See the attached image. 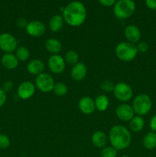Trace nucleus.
Instances as JSON below:
<instances>
[{
    "label": "nucleus",
    "instance_id": "nucleus-1",
    "mask_svg": "<svg viewBox=\"0 0 156 157\" xmlns=\"http://www.w3.org/2000/svg\"><path fill=\"white\" fill-rule=\"evenodd\" d=\"M61 15L69 26L80 27L86 21L87 9L81 2L73 1L64 8Z\"/></svg>",
    "mask_w": 156,
    "mask_h": 157
},
{
    "label": "nucleus",
    "instance_id": "nucleus-2",
    "mask_svg": "<svg viewBox=\"0 0 156 157\" xmlns=\"http://www.w3.org/2000/svg\"><path fill=\"white\" fill-rule=\"evenodd\" d=\"M108 138L110 146L118 151L127 149L132 143V134L129 129L120 124L111 127Z\"/></svg>",
    "mask_w": 156,
    "mask_h": 157
},
{
    "label": "nucleus",
    "instance_id": "nucleus-3",
    "mask_svg": "<svg viewBox=\"0 0 156 157\" xmlns=\"http://www.w3.org/2000/svg\"><path fill=\"white\" fill-rule=\"evenodd\" d=\"M138 53L136 44L128 41L119 42L115 48V54L117 58L123 62L132 61L136 58Z\"/></svg>",
    "mask_w": 156,
    "mask_h": 157
},
{
    "label": "nucleus",
    "instance_id": "nucleus-4",
    "mask_svg": "<svg viewBox=\"0 0 156 157\" xmlns=\"http://www.w3.org/2000/svg\"><path fill=\"white\" fill-rule=\"evenodd\" d=\"M136 10L133 0H118L113 6V14L118 19L125 20L130 18Z\"/></svg>",
    "mask_w": 156,
    "mask_h": 157
},
{
    "label": "nucleus",
    "instance_id": "nucleus-5",
    "mask_svg": "<svg viewBox=\"0 0 156 157\" xmlns=\"http://www.w3.org/2000/svg\"><path fill=\"white\" fill-rule=\"evenodd\" d=\"M132 107L136 115L143 117L148 114L151 110L152 107V101L148 94H140L134 98Z\"/></svg>",
    "mask_w": 156,
    "mask_h": 157
},
{
    "label": "nucleus",
    "instance_id": "nucleus-6",
    "mask_svg": "<svg viewBox=\"0 0 156 157\" xmlns=\"http://www.w3.org/2000/svg\"><path fill=\"white\" fill-rule=\"evenodd\" d=\"M55 81L53 77L48 73L43 72L36 76L35 80V85L38 90L42 93H50L53 91Z\"/></svg>",
    "mask_w": 156,
    "mask_h": 157
},
{
    "label": "nucleus",
    "instance_id": "nucleus-7",
    "mask_svg": "<svg viewBox=\"0 0 156 157\" xmlns=\"http://www.w3.org/2000/svg\"><path fill=\"white\" fill-rule=\"evenodd\" d=\"M113 94L115 98L122 103L128 102L133 98L132 88L125 82H119L115 84Z\"/></svg>",
    "mask_w": 156,
    "mask_h": 157
},
{
    "label": "nucleus",
    "instance_id": "nucleus-8",
    "mask_svg": "<svg viewBox=\"0 0 156 157\" xmlns=\"http://www.w3.org/2000/svg\"><path fill=\"white\" fill-rule=\"evenodd\" d=\"M18 47V41L13 35L8 32L0 35V49L5 53H13Z\"/></svg>",
    "mask_w": 156,
    "mask_h": 157
},
{
    "label": "nucleus",
    "instance_id": "nucleus-9",
    "mask_svg": "<svg viewBox=\"0 0 156 157\" xmlns=\"http://www.w3.org/2000/svg\"><path fill=\"white\" fill-rule=\"evenodd\" d=\"M47 66L51 73L60 75L66 68V62L64 57L60 55H51L47 60Z\"/></svg>",
    "mask_w": 156,
    "mask_h": 157
},
{
    "label": "nucleus",
    "instance_id": "nucleus-10",
    "mask_svg": "<svg viewBox=\"0 0 156 157\" xmlns=\"http://www.w3.org/2000/svg\"><path fill=\"white\" fill-rule=\"evenodd\" d=\"M36 91V87L32 81H24L18 85L17 94L21 100H28L34 96Z\"/></svg>",
    "mask_w": 156,
    "mask_h": 157
},
{
    "label": "nucleus",
    "instance_id": "nucleus-11",
    "mask_svg": "<svg viewBox=\"0 0 156 157\" xmlns=\"http://www.w3.org/2000/svg\"><path fill=\"white\" fill-rule=\"evenodd\" d=\"M28 35L33 38H40L46 32V26L42 21L34 20L28 23L25 28Z\"/></svg>",
    "mask_w": 156,
    "mask_h": 157
},
{
    "label": "nucleus",
    "instance_id": "nucleus-12",
    "mask_svg": "<svg viewBox=\"0 0 156 157\" xmlns=\"http://www.w3.org/2000/svg\"><path fill=\"white\" fill-rule=\"evenodd\" d=\"M116 114L120 121H124V122H129L134 117L136 113L132 105L127 103H122L116 107Z\"/></svg>",
    "mask_w": 156,
    "mask_h": 157
},
{
    "label": "nucleus",
    "instance_id": "nucleus-13",
    "mask_svg": "<svg viewBox=\"0 0 156 157\" xmlns=\"http://www.w3.org/2000/svg\"><path fill=\"white\" fill-rule=\"evenodd\" d=\"M124 36L127 41L136 44L140 41L142 33L138 26L135 25H128L124 30Z\"/></svg>",
    "mask_w": 156,
    "mask_h": 157
},
{
    "label": "nucleus",
    "instance_id": "nucleus-14",
    "mask_svg": "<svg viewBox=\"0 0 156 157\" xmlns=\"http://www.w3.org/2000/svg\"><path fill=\"white\" fill-rule=\"evenodd\" d=\"M78 108L84 114H92L96 110L94 100L89 96L82 97L78 101Z\"/></svg>",
    "mask_w": 156,
    "mask_h": 157
},
{
    "label": "nucleus",
    "instance_id": "nucleus-15",
    "mask_svg": "<svg viewBox=\"0 0 156 157\" xmlns=\"http://www.w3.org/2000/svg\"><path fill=\"white\" fill-rule=\"evenodd\" d=\"M87 75V67L84 63L78 62L72 66L70 70V77L74 81H81L85 79Z\"/></svg>",
    "mask_w": 156,
    "mask_h": 157
},
{
    "label": "nucleus",
    "instance_id": "nucleus-16",
    "mask_svg": "<svg viewBox=\"0 0 156 157\" xmlns=\"http://www.w3.org/2000/svg\"><path fill=\"white\" fill-rule=\"evenodd\" d=\"M45 68V64L44 61L41 59H32L28 62L26 65V70L28 73L34 76H38L40 74L43 73Z\"/></svg>",
    "mask_w": 156,
    "mask_h": 157
},
{
    "label": "nucleus",
    "instance_id": "nucleus-17",
    "mask_svg": "<svg viewBox=\"0 0 156 157\" xmlns=\"http://www.w3.org/2000/svg\"><path fill=\"white\" fill-rule=\"evenodd\" d=\"M1 64L7 70H14L19 64V61L14 53H4L1 58Z\"/></svg>",
    "mask_w": 156,
    "mask_h": 157
},
{
    "label": "nucleus",
    "instance_id": "nucleus-18",
    "mask_svg": "<svg viewBox=\"0 0 156 157\" xmlns=\"http://www.w3.org/2000/svg\"><path fill=\"white\" fill-rule=\"evenodd\" d=\"M109 138L106 133L101 130H97L93 133L91 136V142L95 147L102 149L106 147Z\"/></svg>",
    "mask_w": 156,
    "mask_h": 157
},
{
    "label": "nucleus",
    "instance_id": "nucleus-19",
    "mask_svg": "<svg viewBox=\"0 0 156 157\" xmlns=\"http://www.w3.org/2000/svg\"><path fill=\"white\" fill-rule=\"evenodd\" d=\"M44 47L46 51L51 55H59L63 48L61 41L54 38H50L46 40Z\"/></svg>",
    "mask_w": 156,
    "mask_h": 157
},
{
    "label": "nucleus",
    "instance_id": "nucleus-20",
    "mask_svg": "<svg viewBox=\"0 0 156 157\" xmlns=\"http://www.w3.org/2000/svg\"><path fill=\"white\" fill-rule=\"evenodd\" d=\"M64 20L61 15H54L50 18L48 21V27L50 32L54 33L59 32L64 27Z\"/></svg>",
    "mask_w": 156,
    "mask_h": 157
},
{
    "label": "nucleus",
    "instance_id": "nucleus-21",
    "mask_svg": "<svg viewBox=\"0 0 156 157\" xmlns=\"http://www.w3.org/2000/svg\"><path fill=\"white\" fill-rule=\"evenodd\" d=\"M145 127V120L142 117L135 115L134 117L128 122L129 130L133 133H139L142 131Z\"/></svg>",
    "mask_w": 156,
    "mask_h": 157
},
{
    "label": "nucleus",
    "instance_id": "nucleus-22",
    "mask_svg": "<svg viewBox=\"0 0 156 157\" xmlns=\"http://www.w3.org/2000/svg\"><path fill=\"white\" fill-rule=\"evenodd\" d=\"M96 110L98 111L104 112L108 109L110 106V99L105 94H99L94 100Z\"/></svg>",
    "mask_w": 156,
    "mask_h": 157
},
{
    "label": "nucleus",
    "instance_id": "nucleus-23",
    "mask_svg": "<svg viewBox=\"0 0 156 157\" xmlns=\"http://www.w3.org/2000/svg\"><path fill=\"white\" fill-rule=\"evenodd\" d=\"M142 144L145 149L148 150H154L156 148V133L148 132L145 135L142 140Z\"/></svg>",
    "mask_w": 156,
    "mask_h": 157
},
{
    "label": "nucleus",
    "instance_id": "nucleus-24",
    "mask_svg": "<svg viewBox=\"0 0 156 157\" xmlns=\"http://www.w3.org/2000/svg\"><path fill=\"white\" fill-rule=\"evenodd\" d=\"M15 56L17 57L18 60L20 61H27L30 58V52L28 48L25 46H19L17 48L15 52Z\"/></svg>",
    "mask_w": 156,
    "mask_h": 157
},
{
    "label": "nucleus",
    "instance_id": "nucleus-25",
    "mask_svg": "<svg viewBox=\"0 0 156 157\" xmlns=\"http://www.w3.org/2000/svg\"><path fill=\"white\" fill-rule=\"evenodd\" d=\"M64 61L66 64H68L70 65L73 66L74 64H77L79 62V54L73 50H69L68 52H66L65 55L64 57Z\"/></svg>",
    "mask_w": 156,
    "mask_h": 157
},
{
    "label": "nucleus",
    "instance_id": "nucleus-26",
    "mask_svg": "<svg viewBox=\"0 0 156 157\" xmlns=\"http://www.w3.org/2000/svg\"><path fill=\"white\" fill-rule=\"evenodd\" d=\"M68 91V88L66 84L64 82H58L55 83L54 87L53 92L56 96L61 98V97L65 96Z\"/></svg>",
    "mask_w": 156,
    "mask_h": 157
},
{
    "label": "nucleus",
    "instance_id": "nucleus-27",
    "mask_svg": "<svg viewBox=\"0 0 156 157\" xmlns=\"http://www.w3.org/2000/svg\"><path fill=\"white\" fill-rule=\"evenodd\" d=\"M118 154V150H116L112 146H106L102 149L100 153L101 157H116Z\"/></svg>",
    "mask_w": 156,
    "mask_h": 157
},
{
    "label": "nucleus",
    "instance_id": "nucleus-28",
    "mask_svg": "<svg viewBox=\"0 0 156 157\" xmlns=\"http://www.w3.org/2000/svg\"><path fill=\"white\" fill-rule=\"evenodd\" d=\"M115 84L111 81H104L100 84V89L105 93H113Z\"/></svg>",
    "mask_w": 156,
    "mask_h": 157
},
{
    "label": "nucleus",
    "instance_id": "nucleus-29",
    "mask_svg": "<svg viewBox=\"0 0 156 157\" xmlns=\"http://www.w3.org/2000/svg\"><path fill=\"white\" fill-rule=\"evenodd\" d=\"M11 141L9 136L4 133H0V149L6 150L10 146Z\"/></svg>",
    "mask_w": 156,
    "mask_h": 157
},
{
    "label": "nucleus",
    "instance_id": "nucleus-30",
    "mask_svg": "<svg viewBox=\"0 0 156 157\" xmlns=\"http://www.w3.org/2000/svg\"><path fill=\"white\" fill-rule=\"evenodd\" d=\"M136 48H137L138 52L145 53V52H148L149 46H148V43L145 42V41H141V42H139L136 44Z\"/></svg>",
    "mask_w": 156,
    "mask_h": 157
},
{
    "label": "nucleus",
    "instance_id": "nucleus-31",
    "mask_svg": "<svg viewBox=\"0 0 156 157\" xmlns=\"http://www.w3.org/2000/svg\"><path fill=\"white\" fill-rule=\"evenodd\" d=\"M13 87H14L13 83L10 81H7L3 84L2 89L5 92H6V93H9V92H10L11 90L13 89Z\"/></svg>",
    "mask_w": 156,
    "mask_h": 157
},
{
    "label": "nucleus",
    "instance_id": "nucleus-32",
    "mask_svg": "<svg viewBox=\"0 0 156 157\" xmlns=\"http://www.w3.org/2000/svg\"><path fill=\"white\" fill-rule=\"evenodd\" d=\"M7 101V93L0 88V107H2Z\"/></svg>",
    "mask_w": 156,
    "mask_h": 157
},
{
    "label": "nucleus",
    "instance_id": "nucleus-33",
    "mask_svg": "<svg viewBox=\"0 0 156 157\" xmlns=\"http://www.w3.org/2000/svg\"><path fill=\"white\" fill-rule=\"evenodd\" d=\"M98 1H99V2L102 6H105V7L113 6L115 5V3L116 2V0H98Z\"/></svg>",
    "mask_w": 156,
    "mask_h": 157
},
{
    "label": "nucleus",
    "instance_id": "nucleus-34",
    "mask_svg": "<svg viewBox=\"0 0 156 157\" xmlns=\"http://www.w3.org/2000/svg\"><path fill=\"white\" fill-rule=\"evenodd\" d=\"M145 4L151 10H156V0H145Z\"/></svg>",
    "mask_w": 156,
    "mask_h": 157
},
{
    "label": "nucleus",
    "instance_id": "nucleus-35",
    "mask_svg": "<svg viewBox=\"0 0 156 157\" xmlns=\"http://www.w3.org/2000/svg\"><path fill=\"white\" fill-rule=\"evenodd\" d=\"M149 127L150 129L152 132H155L156 133V115H154L151 118L149 122Z\"/></svg>",
    "mask_w": 156,
    "mask_h": 157
},
{
    "label": "nucleus",
    "instance_id": "nucleus-36",
    "mask_svg": "<svg viewBox=\"0 0 156 157\" xmlns=\"http://www.w3.org/2000/svg\"><path fill=\"white\" fill-rule=\"evenodd\" d=\"M16 23H17V25H18V27L26 28V26H27L28 23V21H26L24 18H19L17 19Z\"/></svg>",
    "mask_w": 156,
    "mask_h": 157
},
{
    "label": "nucleus",
    "instance_id": "nucleus-37",
    "mask_svg": "<svg viewBox=\"0 0 156 157\" xmlns=\"http://www.w3.org/2000/svg\"><path fill=\"white\" fill-rule=\"evenodd\" d=\"M120 157H130V156H128V155H122V156H121Z\"/></svg>",
    "mask_w": 156,
    "mask_h": 157
}]
</instances>
